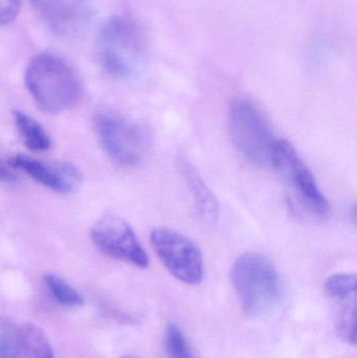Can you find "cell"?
Returning <instances> with one entry per match:
<instances>
[{
  "instance_id": "6da1fadb",
  "label": "cell",
  "mask_w": 357,
  "mask_h": 358,
  "mask_svg": "<svg viewBox=\"0 0 357 358\" xmlns=\"http://www.w3.org/2000/svg\"><path fill=\"white\" fill-rule=\"evenodd\" d=\"M25 86L41 110L58 115L81 98V83L73 69L56 55H37L27 65Z\"/></svg>"
},
{
  "instance_id": "7a4b0ae2",
  "label": "cell",
  "mask_w": 357,
  "mask_h": 358,
  "mask_svg": "<svg viewBox=\"0 0 357 358\" xmlns=\"http://www.w3.org/2000/svg\"><path fill=\"white\" fill-rule=\"evenodd\" d=\"M231 277L243 310L249 317L270 315L280 303V275L263 255L247 252L239 257L233 265Z\"/></svg>"
},
{
  "instance_id": "3957f363",
  "label": "cell",
  "mask_w": 357,
  "mask_h": 358,
  "mask_svg": "<svg viewBox=\"0 0 357 358\" xmlns=\"http://www.w3.org/2000/svg\"><path fill=\"white\" fill-rule=\"evenodd\" d=\"M99 58L113 77L131 79L140 73L146 56V37L140 25L126 16H113L101 27Z\"/></svg>"
},
{
  "instance_id": "277c9868",
  "label": "cell",
  "mask_w": 357,
  "mask_h": 358,
  "mask_svg": "<svg viewBox=\"0 0 357 358\" xmlns=\"http://www.w3.org/2000/svg\"><path fill=\"white\" fill-rule=\"evenodd\" d=\"M272 168L282 179L289 203L302 216L326 220L330 212L328 201L314 174L293 145L278 138L272 153Z\"/></svg>"
},
{
  "instance_id": "5b68a950",
  "label": "cell",
  "mask_w": 357,
  "mask_h": 358,
  "mask_svg": "<svg viewBox=\"0 0 357 358\" xmlns=\"http://www.w3.org/2000/svg\"><path fill=\"white\" fill-rule=\"evenodd\" d=\"M228 128L233 144L245 161L261 169L272 168L278 138L255 103L249 99H235L228 109Z\"/></svg>"
},
{
  "instance_id": "8992f818",
  "label": "cell",
  "mask_w": 357,
  "mask_h": 358,
  "mask_svg": "<svg viewBox=\"0 0 357 358\" xmlns=\"http://www.w3.org/2000/svg\"><path fill=\"white\" fill-rule=\"evenodd\" d=\"M101 146L124 167L140 165L148 153L149 136L140 124L113 111H101L94 119Z\"/></svg>"
},
{
  "instance_id": "52a82bcc",
  "label": "cell",
  "mask_w": 357,
  "mask_h": 358,
  "mask_svg": "<svg viewBox=\"0 0 357 358\" xmlns=\"http://www.w3.org/2000/svg\"><path fill=\"white\" fill-rule=\"evenodd\" d=\"M150 241L159 260L174 278L190 285L203 281V255L192 240L172 229H155Z\"/></svg>"
},
{
  "instance_id": "ba28073f",
  "label": "cell",
  "mask_w": 357,
  "mask_h": 358,
  "mask_svg": "<svg viewBox=\"0 0 357 358\" xmlns=\"http://www.w3.org/2000/svg\"><path fill=\"white\" fill-rule=\"evenodd\" d=\"M90 237L103 254L140 268L149 266L146 250L129 223L121 217L105 216L99 219L90 229Z\"/></svg>"
},
{
  "instance_id": "9c48e42d",
  "label": "cell",
  "mask_w": 357,
  "mask_h": 358,
  "mask_svg": "<svg viewBox=\"0 0 357 358\" xmlns=\"http://www.w3.org/2000/svg\"><path fill=\"white\" fill-rule=\"evenodd\" d=\"M50 31L62 37H75L89 24L94 8L90 0H31Z\"/></svg>"
},
{
  "instance_id": "30bf717a",
  "label": "cell",
  "mask_w": 357,
  "mask_h": 358,
  "mask_svg": "<svg viewBox=\"0 0 357 358\" xmlns=\"http://www.w3.org/2000/svg\"><path fill=\"white\" fill-rule=\"evenodd\" d=\"M324 289L335 313L337 334L347 344L356 345V275L348 273L330 275Z\"/></svg>"
},
{
  "instance_id": "8fae6325",
  "label": "cell",
  "mask_w": 357,
  "mask_h": 358,
  "mask_svg": "<svg viewBox=\"0 0 357 358\" xmlns=\"http://www.w3.org/2000/svg\"><path fill=\"white\" fill-rule=\"evenodd\" d=\"M14 169L22 170L34 180L59 193H71L81 187L83 176L71 163L39 161L27 155H15L8 161Z\"/></svg>"
},
{
  "instance_id": "7c38bea8",
  "label": "cell",
  "mask_w": 357,
  "mask_h": 358,
  "mask_svg": "<svg viewBox=\"0 0 357 358\" xmlns=\"http://www.w3.org/2000/svg\"><path fill=\"white\" fill-rule=\"evenodd\" d=\"M178 165H180V171L182 172V178H184L192 194L195 208L199 217L205 223L212 224L216 222L219 216V203L217 198L192 164L189 163L186 159H180Z\"/></svg>"
},
{
  "instance_id": "4fadbf2b",
  "label": "cell",
  "mask_w": 357,
  "mask_h": 358,
  "mask_svg": "<svg viewBox=\"0 0 357 358\" xmlns=\"http://www.w3.org/2000/svg\"><path fill=\"white\" fill-rule=\"evenodd\" d=\"M18 358H54L50 341L38 326L19 327Z\"/></svg>"
},
{
  "instance_id": "5bb4252c",
  "label": "cell",
  "mask_w": 357,
  "mask_h": 358,
  "mask_svg": "<svg viewBox=\"0 0 357 358\" xmlns=\"http://www.w3.org/2000/svg\"><path fill=\"white\" fill-rule=\"evenodd\" d=\"M13 117L19 134L29 150L43 152L50 149L52 140L36 120L19 110L14 111Z\"/></svg>"
},
{
  "instance_id": "9a60e30c",
  "label": "cell",
  "mask_w": 357,
  "mask_h": 358,
  "mask_svg": "<svg viewBox=\"0 0 357 358\" xmlns=\"http://www.w3.org/2000/svg\"><path fill=\"white\" fill-rule=\"evenodd\" d=\"M46 287L52 298L65 307H80L84 304L81 294L73 289L68 283L58 275L48 273L44 277Z\"/></svg>"
},
{
  "instance_id": "2e32d148",
  "label": "cell",
  "mask_w": 357,
  "mask_h": 358,
  "mask_svg": "<svg viewBox=\"0 0 357 358\" xmlns=\"http://www.w3.org/2000/svg\"><path fill=\"white\" fill-rule=\"evenodd\" d=\"M163 348L168 358H196L182 330L176 324L166 328Z\"/></svg>"
},
{
  "instance_id": "e0dca14e",
  "label": "cell",
  "mask_w": 357,
  "mask_h": 358,
  "mask_svg": "<svg viewBox=\"0 0 357 358\" xmlns=\"http://www.w3.org/2000/svg\"><path fill=\"white\" fill-rule=\"evenodd\" d=\"M19 328L12 320L0 317V358H18Z\"/></svg>"
},
{
  "instance_id": "ac0fdd59",
  "label": "cell",
  "mask_w": 357,
  "mask_h": 358,
  "mask_svg": "<svg viewBox=\"0 0 357 358\" xmlns=\"http://www.w3.org/2000/svg\"><path fill=\"white\" fill-rule=\"evenodd\" d=\"M22 0H0V27L10 24L18 16Z\"/></svg>"
},
{
  "instance_id": "d6986e66",
  "label": "cell",
  "mask_w": 357,
  "mask_h": 358,
  "mask_svg": "<svg viewBox=\"0 0 357 358\" xmlns=\"http://www.w3.org/2000/svg\"><path fill=\"white\" fill-rule=\"evenodd\" d=\"M16 180V176L10 171V168L0 159V181L13 182Z\"/></svg>"
},
{
  "instance_id": "ffe728a7",
  "label": "cell",
  "mask_w": 357,
  "mask_h": 358,
  "mask_svg": "<svg viewBox=\"0 0 357 358\" xmlns=\"http://www.w3.org/2000/svg\"><path fill=\"white\" fill-rule=\"evenodd\" d=\"M121 358H136V357H131V355H124V357H122Z\"/></svg>"
}]
</instances>
